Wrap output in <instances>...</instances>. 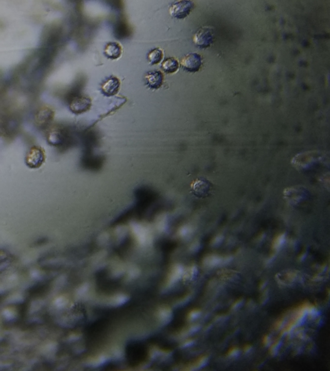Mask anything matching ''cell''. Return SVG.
Listing matches in <instances>:
<instances>
[{
	"label": "cell",
	"instance_id": "cell-1",
	"mask_svg": "<svg viewBox=\"0 0 330 371\" xmlns=\"http://www.w3.org/2000/svg\"><path fill=\"white\" fill-rule=\"evenodd\" d=\"M213 188L212 183L203 177H198L191 185V192L199 199H206L211 195Z\"/></svg>",
	"mask_w": 330,
	"mask_h": 371
},
{
	"label": "cell",
	"instance_id": "cell-2",
	"mask_svg": "<svg viewBox=\"0 0 330 371\" xmlns=\"http://www.w3.org/2000/svg\"><path fill=\"white\" fill-rule=\"evenodd\" d=\"M45 152L40 147L34 146L29 150L25 157V164L31 169H37L45 163Z\"/></svg>",
	"mask_w": 330,
	"mask_h": 371
},
{
	"label": "cell",
	"instance_id": "cell-3",
	"mask_svg": "<svg viewBox=\"0 0 330 371\" xmlns=\"http://www.w3.org/2000/svg\"><path fill=\"white\" fill-rule=\"evenodd\" d=\"M316 309L313 305H310V304H304L301 306H300L299 308L296 310L295 313L292 317L291 320L288 323V324L286 325V327L284 329L283 333H289L294 328H295L296 326L302 320V319L305 317L306 315H313L315 313Z\"/></svg>",
	"mask_w": 330,
	"mask_h": 371
},
{
	"label": "cell",
	"instance_id": "cell-4",
	"mask_svg": "<svg viewBox=\"0 0 330 371\" xmlns=\"http://www.w3.org/2000/svg\"><path fill=\"white\" fill-rule=\"evenodd\" d=\"M193 7L194 3L191 1H175L171 4L169 8L170 15L175 18L184 19L190 15Z\"/></svg>",
	"mask_w": 330,
	"mask_h": 371
},
{
	"label": "cell",
	"instance_id": "cell-5",
	"mask_svg": "<svg viewBox=\"0 0 330 371\" xmlns=\"http://www.w3.org/2000/svg\"><path fill=\"white\" fill-rule=\"evenodd\" d=\"M54 112L52 108L43 106L39 108L35 118V123L40 130L47 129L54 120Z\"/></svg>",
	"mask_w": 330,
	"mask_h": 371
},
{
	"label": "cell",
	"instance_id": "cell-6",
	"mask_svg": "<svg viewBox=\"0 0 330 371\" xmlns=\"http://www.w3.org/2000/svg\"><path fill=\"white\" fill-rule=\"evenodd\" d=\"M214 35L210 27H203L199 29L195 34L193 41L197 47L201 48H207L213 43Z\"/></svg>",
	"mask_w": 330,
	"mask_h": 371
},
{
	"label": "cell",
	"instance_id": "cell-7",
	"mask_svg": "<svg viewBox=\"0 0 330 371\" xmlns=\"http://www.w3.org/2000/svg\"><path fill=\"white\" fill-rule=\"evenodd\" d=\"M181 67L190 72H196L200 70L202 65V58L196 53H190L181 60Z\"/></svg>",
	"mask_w": 330,
	"mask_h": 371
},
{
	"label": "cell",
	"instance_id": "cell-8",
	"mask_svg": "<svg viewBox=\"0 0 330 371\" xmlns=\"http://www.w3.org/2000/svg\"><path fill=\"white\" fill-rule=\"evenodd\" d=\"M92 106V101L86 96H77L72 99L69 108L75 114H81L87 112Z\"/></svg>",
	"mask_w": 330,
	"mask_h": 371
},
{
	"label": "cell",
	"instance_id": "cell-9",
	"mask_svg": "<svg viewBox=\"0 0 330 371\" xmlns=\"http://www.w3.org/2000/svg\"><path fill=\"white\" fill-rule=\"evenodd\" d=\"M47 140L49 145L54 147H60L65 143L66 140V134L62 128L54 126L49 130L47 135Z\"/></svg>",
	"mask_w": 330,
	"mask_h": 371
},
{
	"label": "cell",
	"instance_id": "cell-10",
	"mask_svg": "<svg viewBox=\"0 0 330 371\" xmlns=\"http://www.w3.org/2000/svg\"><path fill=\"white\" fill-rule=\"evenodd\" d=\"M145 79L147 86L152 89H158L163 85L164 76L161 71H150L145 75Z\"/></svg>",
	"mask_w": 330,
	"mask_h": 371
},
{
	"label": "cell",
	"instance_id": "cell-11",
	"mask_svg": "<svg viewBox=\"0 0 330 371\" xmlns=\"http://www.w3.org/2000/svg\"><path fill=\"white\" fill-rule=\"evenodd\" d=\"M120 87V81L116 77L112 76L108 78L102 86V92L104 96H113L118 94Z\"/></svg>",
	"mask_w": 330,
	"mask_h": 371
},
{
	"label": "cell",
	"instance_id": "cell-12",
	"mask_svg": "<svg viewBox=\"0 0 330 371\" xmlns=\"http://www.w3.org/2000/svg\"><path fill=\"white\" fill-rule=\"evenodd\" d=\"M104 54L106 58L111 60L119 58L122 54V48L118 43H108L104 48Z\"/></svg>",
	"mask_w": 330,
	"mask_h": 371
},
{
	"label": "cell",
	"instance_id": "cell-13",
	"mask_svg": "<svg viewBox=\"0 0 330 371\" xmlns=\"http://www.w3.org/2000/svg\"><path fill=\"white\" fill-rule=\"evenodd\" d=\"M179 65L178 61L174 58L166 59L162 63V68L167 74H173L178 70Z\"/></svg>",
	"mask_w": 330,
	"mask_h": 371
},
{
	"label": "cell",
	"instance_id": "cell-14",
	"mask_svg": "<svg viewBox=\"0 0 330 371\" xmlns=\"http://www.w3.org/2000/svg\"><path fill=\"white\" fill-rule=\"evenodd\" d=\"M163 52L161 49L155 48L150 51L148 54V60L150 64L154 65L158 64L163 60Z\"/></svg>",
	"mask_w": 330,
	"mask_h": 371
},
{
	"label": "cell",
	"instance_id": "cell-15",
	"mask_svg": "<svg viewBox=\"0 0 330 371\" xmlns=\"http://www.w3.org/2000/svg\"><path fill=\"white\" fill-rule=\"evenodd\" d=\"M282 242H283V236H278V238L276 240V243H275V247H279V246L281 245Z\"/></svg>",
	"mask_w": 330,
	"mask_h": 371
},
{
	"label": "cell",
	"instance_id": "cell-16",
	"mask_svg": "<svg viewBox=\"0 0 330 371\" xmlns=\"http://www.w3.org/2000/svg\"><path fill=\"white\" fill-rule=\"evenodd\" d=\"M238 349L236 348V347H234V348H232L229 351L228 354L229 356H234V355H236L237 353H238Z\"/></svg>",
	"mask_w": 330,
	"mask_h": 371
},
{
	"label": "cell",
	"instance_id": "cell-17",
	"mask_svg": "<svg viewBox=\"0 0 330 371\" xmlns=\"http://www.w3.org/2000/svg\"><path fill=\"white\" fill-rule=\"evenodd\" d=\"M269 337L268 336H265L264 337L263 341H262V342H263L264 344L266 345L268 344V343H269Z\"/></svg>",
	"mask_w": 330,
	"mask_h": 371
}]
</instances>
